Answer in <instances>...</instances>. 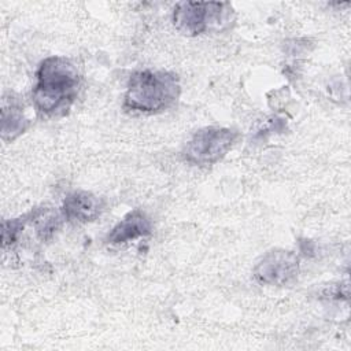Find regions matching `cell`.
I'll use <instances>...</instances> for the list:
<instances>
[{
  "mask_svg": "<svg viewBox=\"0 0 351 351\" xmlns=\"http://www.w3.org/2000/svg\"><path fill=\"white\" fill-rule=\"evenodd\" d=\"M27 217L36 229L37 237L43 241L51 239L60 226V214L49 207H36Z\"/></svg>",
  "mask_w": 351,
  "mask_h": 351,
  "instance_id": "9",
  "label": "cell"
},
{
  "mask_svg": "<svg viewBox=\"0 0 351 351\" xmlns=\"http://www.w3.org/2000/svg\"><path fill=\"white\" fill-rule=\"evenodd\" d=\"M152 223L145 213L133 210L126 214L107 234L106 241L110 244H125L140 237L151 234Z\"/></svg>",
  "mask_w": 351,
  "mask_h": 351,
  "instance_id": "7",
  "label": "cell"
},
{
  "mask_svg": "<svg viewBox=\"0 0 351 351\" xmlns=\"http://www.w3.org/2000/svg\"><path fill=\"white\" fill-rule=\"evenodd\" d=\"M181 93L177 74L162 70H140L130 75L123 108L130 112L158 114L170 108Z\"/></svg>",
  "mask_w": 351,
  "mask_h": 351,
  "instance_id": "2",
  "label": "cell"
},
{
  "mask_svg": "<svg viewBox=\"0 0 351 351\" xmlns=\"http://www.w3.org/2000/svg\"><path fill=\"white\" fill-rule=\"evenodd\" d=\"M27 221H29L27 214L23 215V217H19V218L3 221V226H1L3 247L14 244L19 239V236H21V233H22Z\"/></svg>",
  "mask_w": 351,
  "mask_h": 351,
  "instance_id": "10",
  "label": "cell"
},
{
  "mask_svg": "<svg viewBox=\"0 0 351 351\" xmlns=\"http://www.w3.org/2000/svg\"><path fill=\"white\" fill-rule=\"evenodd\" d=\"M234 21V11L229 3L181 1L173 11L176 29L185 36H197L229 27Z\"/></svg>",
  "mask_w": 351,
  "mask_h": 351,
  "instance_id": "3",
  "label": "cell"
},
{
  "mask_svg": "<svg viewBox=\"0 0 351 351\" xmlns=\"http://www.w3.org/2000/svg\"><path fill=\"white\" fill-rule=\"evenodd\" d=\"M30 122L25 117L22 106L15 100H4L1 107V138L4 141H14L23 134Z\"/></svg>",
  "mask_w": 351,
  "mask_h": 351,
  "instance_id": "8",
  "label": "cell"
},
{
  "mask_svg": "<svg viewBox=\"0 0 351 351\" xmlns=\"http://www.w3.org/2000/svg\"><path fill=\"white\" fill-rule=\"evenodd\" d=\"M237 138L239 133L229 128H203L186 141L182 154L193 165L211 166L229 152Z\"/></svg>",
  "mask_w": 351,
  "mask_h": 351,
  "instance_id": "4",
  "label": "cell"
},
{
  "mask_svg": "<svg viewBox=\"0 0 351 351\" xmlns=\"http://www.w3.org/2000/svg\"><path fill=\"white\" fill-rule=\"evenodd\" d=\"M299 274V256L288 250H273L254 267V277L265 285H288Z\"/></svg>",
  "mask_w": 351,
  "mask_h": 351,
  "instance_id": "5",
  "label": "cell"
},
{
  "mask_svg": "<svg viewBox=\"0 0 351 351\" xmlns=\"http://www.w3.org/2000/svg\"><path fill=\"white\" fill-rule=\"evenodd\" d=\"M81 84L75 64L63 56L45 58L36 71L32 90L36 110L45 117L67 114L74 103Z\"/></svg>",
  "mask_w": 351,
  "mask_h": 351,
  "instance_id": "1",
  "label": "cell"
},
{
  "mask_svg": "<svg viewBox=\"0 0 351 351\" xmlns=\"http://www.w3.org/2000/svg\"><path fill=\"white\" fill-rule=\"evenodd\" d=\"M103 208V200L92 192L74 191L63 200L62 214L70 222L86 223L97 219Z\"/></svg>",
  "mask_w": 351,
  "mask_h": 351,
  "instance_id": "6",
  "label": "cell"
}]
</instances>
